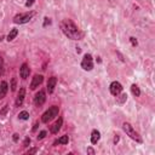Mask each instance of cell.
I'll use <instances>...</instances> for the list:
<instances>
[{"mask_svg":"<svg viewBox=\"0 0 155 155\" xmlns=\"http://www.w3.org/2000/svg\"><path fill=\"white\" fill-rule=\"evenodd\" d=\"M8 107H9V105H5V107L3 108V110L0 112V116H4L5 114H6V112H8Z\"/></svg>","mask_w":155,"mask_h":155,"instance_id":"obj_27","label":"cell"},{"mask_svg":"<svg viewBox=\"0 0 155 155\" xmlns=\"http://www.w3.org/2000/svg\"><path fill=\"white\" fill-rule=\"evenodd\" d=\"M81 68L86 72H90L93 69V58L90 53H86L83 57V61H81Z\"/></svg>","mask_w":155,"mask_h":155,"instance_id":"obj_5","label":"cell"},{"mask_svg":"<svg viewBox=\"0 0 155 155\" xmlns=\"http://www.w3.org/2000/svg\"><path fill=\"white\" fill-rule=\"evenodd\" d=\"M119 139H120V137H119V134H115V136H114V144H116L118 142H119Z\"/></svg>","mask_w":155,"mask_h":155,"instance_id":"obj_29","label":"cell"},{"mask_svg":"<svg viewBox=\"0 0 155 155\" xmlns=\"http://www.w3.org/2000/svg\"><path fill=\"white\" fill-rule=\"evenodd\" d=\"M29 144H30V138L29 137H25V139H24V142H23V147H29Z\"/></svg>","mask_w":155,"mask_h":155,"instance_id":"obj_24","label":"cell"},{"mask_svg":"<svg viewBox=\"0 0 155 155\" xmlns=\"http://www.w3.org/2000/svg\"><path fill=\"white\" fill-rule=\"evenodd\" d=\"M56 84H57V78L56 76H51L48 80V92H49V95H52V93L55 92Z\"/></svg>","mask_w":155,"mask_h":155,"instance_id":"obj_11","label":"cell"},{"mask_svg":"<svg viewBox=\"0 0 155 155\" xmlns=\"http://www.w3.org/2000/svg\"><path fill=\"white\" fill-rule=\"evenodd\" d=\"M44 81V76L41 75V74H35L34 76H33L32 79V83H30V90H37L38 87L43 84Z\"/></svg>","mask_w":155,"mask_h":155,"instance_id":"obj_7","label":"cell"},{"mask_svg":"<svg viewBox=\"0 0 155 155\" xmlns=\"http://www.w3.org/2000/svg\"><path fill=\"white\" fill-rule=\"evenodd\" d=\"M24 97H25V89L24 87H21L19 91H18V93H17V97H16V102H15L16 107H21L23 104Z\"/></svg>","mask_w":155,"mask_h":155,"instance_id":"obj_9","label":"cell"},{"mask_svg":"<svg viewBox=\"0 0 155 155\" xmlns=\"http://www.w3.org/2000/svg\"><path fill=\"white\" fill-rule=\"evenodd\" d=\"M17 35H18V29L12 28V29L10 30V33L8 34V37H6V40H8V41H12V40L15 39Z\"/></svg>","mask_w":155,"mask_h":155,"instance_id":"obj_16","label":"cell"},{"mask_svg":"<svg viewBox=\"0 0 155 155\" xmlns=\"http://www.w3.org/2000/svg\"><path fill=\"white\" fill-rule=\"evenodd\" d=\"M69 142V137L67 136V134H64V136L59 137L58 139L55 141V143H53V145H57V144H68Z\"/></svg>","mask_w":155,"mask_h":155,"instance_id":"obj_15","label":"cell"},{"mask_svg":"<svg viewBox=\"0 0 155 155\" xmlns=\"http://www.w3.org/2000/svg\"><path fill=\"white\" fill-rule=\"evenodd\" d=\"M62 125H63V119H62V118H58V120L55 123V125H53V126L51 127V133H53V134L58 133V131L61 130Z\"/></svg>","mask_w":155,"mask_h":155,"instance_id":"obj_12","label":"cell"},{"mask_svg":"<svg viewBox=\"0 0 155 155\" xmlns=\"http://www.w3.org/2000/svg\"><path fill=\"white\" fill-rule=\"evenodd\" d=\"M18 119L19 120H28L29 119V113L27 112V110H23L18 114Z\"/></svg>","mask_w":155,"mask_h":155,"instance_id":"obj_18","label":"cell"},{"mask_svg":"<svg viewBox=\"0 0 155 155\" xmlns=\"http://www.w3.org/2000/svg\"><path fill=\"white\" fill-rule=\"evenodd\" d=\"M116 98H118V102H119L120 104H123V103H125V102H126V99H127V95H126V93H123V95H120L119 97L116 96Z\"/></svg>","mask_w":155,"mask_h":155,"instance_id":"obj_19","label":"cell"},{"mask_svg":"<svg viewBox=\"0 0 155 155\" xmlns=\"http://www.w3.org/2000/svg\"><path fill=\"white\" fill-rule=\"evenodd\" d=\"M44 19H45V21H44V24H43V27H46L48 24H51V19H50L49 17H45Z\"/></svg>","mask_w":155,"mask_h":155,"instance_id":"obj_26","label":"cell"},{"mask_svg":"<svg viewBox=\"0 0 155 155\" xmlns=\"http://www.w3.org/2000/svg\"><path fill=\"white\" fill-rule=\"evenodd\" d=\"M37 129H38V123L34 125V127H33V131H37Z\"/></svg>","mask_w":155,"mask_h":155,"instance_id":"obj_32","label":"cell"},{"mask_svg":"<svg viewBox=\"0 0 155 155\" xmlns=\"http://www.w3.org/2000/svg\"><path fill=\"white\" fill-rule=\"evenodd\" d=\"M34 16V12L30 11V12H25V13H18L13 17V23L16 24H25L28 23L30 19Z\"/></svg>","mask_w":155,"mask_h":155,"instance_id":"obj_4","label":"cell"},{"mask_svg":"<svg viewBox=\"0 0 155 155\" xmlns=\"http://www.w3.org/2000/svg\"><path fill=\"white\" fill-rule=\"evenodd\" d=\"M11 91L12 92H15L16 91V87H17V79L16 78H12L11 79Z\"/></svg>","mask_w":155,"mask_h":155,"instance_id":"obj_20","label":"cell"},{"mask_svg":"<svg viewBox=\"0 0 155 155\" xmlns=\"http://www.w3.org/2000/svg\"><path fill=\"white\" fill-rule=\"evenodd\" d=\"M34 3H35V0H27L25 1V8H30V6H33Z\"/></svg>","mask_w":155,"mask_h":155,"instance_id":"obj_25","label":"cell"},{"mask_svg":"<svg viewBox=\"0 0 155 155\" xmlns=\"http://www.w3.org/2000/svg\"><path fill=\"white\" fill-rule=\"evenodd\" d=\"M109 91L113 96H119L121 92H123V85H121L119 81H113L109 86Z\"/></svg>","mask_w":155,"mask_h":155,"instance_id":"obj_6","label":"cell"},{"mask_svg":"<svg viewBox=\"0 0 155 155\" xmlns=\"http://www.w3.org/2000/svg\"><path fill=\"white\" fill-rule=\"evenodd\" d=\"M45 101H46V93H45V91L37 92V95L34 97V104L37 107H41L45 103Z\"/></svg>","mask_w":155,"mask_h":155,"instance_id":"obj_8","label":"cell"},{"mask_svg":"<svg viewBox=\"0 0 155 155\" xmlns=\"http://www.w3.org/2000/svg\"><path fill=\"white\" fill-rule=\"evenodd\" d=\"M13 142H18V133H13Z\"/></svg>","mask_w":155,"mask_h":155,"instance_id":"obj_30","label":"cell"},{"mask_svg":"<svg viewBox=\"0 0 155 155\" xmlns=\"http://www.w3.org/2000/svg\"><path fill=\"white\" fill-rule=\"evenodd\" d=\"M37 152H38L37 148H33V149H29L28 152H27V154H35Z\"/></svg>","mask_w":155,"mask_h":155,"instance_id":"obj_28","label":"cell"},{"mask_svg":"<svg viewBox=\"0 0 155 155\" xmlns=\"http://www.w3.org/2000/svg\"><path fill=\"white\" fill-rule=\"evenodd\" d=\"M123 130H124V132H125L131 139L136 141L137 143H142V142H143V139L141 138V136L138 134V132L133 129L132 125H131L130 123H124V124H123Z\"/></svg>","mask_w":155,"mask_h":155,"instance_id":"obj_2","label":"cell"},{"mask_svg":"<svg viewBox=\"0 0 155 155\" xmlns=\"http://www.w3.org/2000/svg\"><path fill=\"white\" fill-rule=\"evenodd\" d=\"M59 27H61V29H62L63 34L72 40H81L84 37V34L78 28V25L69 18L63 19V21L59 23Z\"/></svg>","mask_w":155,"mask_h":155,"instance_id":"obj_1","label":"cell"},{"mask_svg":"<svg viewBox=\"0 0 155 155\" xmlns=\"http://www.w3.org/2000/svg\"><path fill=\"white\" fill-rule=\"evenodd\" d=\"M130 41H131L132 46H137V45H138V41H137V39H136V38H133V37H131V38H130Z\"/></svg>","mask_w":155,"mask_h":155,"instance_id":"obj_23","label":"cell"},{"mask_svg":"<svg viewBox=\"0 0 155 155\" xmlns=\"http://www.w3.org/2000/svg\"><path fill=\"white\" fill-rule=\"evenodd\" d=\"M46 133H48V132H46L45 130H44V131H40V133H39V136L37 137V138H38V141H40V139H44V138L46 137Z\"/></svg>","mask_w":155,"mask_h":155,"instance_id":"obj_21","label":"cell"},{"mask_svg":"<svg viewBox=\"0 0 155 155\" xmlns=\"http://www.w3.org/2000/svg\"><path fill=\"white\" fill-rule=\"evenodd\" d=\"M8 91H9L8 83H6V81H1V84H0V99H3L6 96Z\"/></svg>","mask_w":155,"mask_h":155,"instance_id":"obj_13","label":"cell"},{"mask_svg":"<svg viewBox=\"0 0 155 155\" xmlns=\"http://www.w3.org/2000/svg\"><path fill=\"white\" fill-rule=\"evenodd\" d=\"M99 139H101V132L98 130H92V132H91V143L97 144Z\"/></svg>","mask_w":155,"mask_h":155,"instance_id":"obj_14","label":"cell"},{"mask_svg":"<svg viewBox=\"0 0 155 155\" xmlns=\"http://www.w3.org/2000/svg\"><path fill=\"white\" fill-rule=\"evenodd\" d=\"M0 75H4V61L0 57Z\"/></svg>","mask_w":155,"mask_h":155,"instance_id":"obj_22","label":"cell"},{"mask_svg":"<svg viewBox=\"0 0 155 155\" xmlns=\"http://www.w3.org/2000/svg\"><path fill=\"white\" fill-rule=\"evenodd\" d=\"M58 112H59V108L57 105H52L51 108H49L43 115H41V121L43 123H49L52 119H55L57 115H58Z\"/></svg>","mask_w":155,"mask_h":155,"instance_id":"obj_3","label":"cell"},{"mask_svg":"<svg viewBox=\"0 0 155 155\" xmlns=\"http://www.w3.org/2000/svg\"><path fill=\"white\" fill-rule=\"evenodd\" d=\"M29 74H30V68H29V65L27 64V63H23L21 65V68H19V75H21V78L23 80H25L29 76Z\"/></svg>","mask_w":155,"mask_h":155,"instance_id":"obj_10","label":"cell"},{"mask_svg":"<svg viewBox=\"0 0 155 155\" xmlns=\"http://www.w3.org/2000/svg\"><path fill=\"white\" fill-rule=\"evenodd\" d=\"M131 91H132L134 97H139L141 96V90H139V87L136 84H132L131 85Z\"/></svg>","mask_w":155,"mask_h":155,"instance_id":"obj_17","label":"cell"},{"mask_svg":"<svg viewBox=\"0 0 155 155\" xmlns=\"http://www.w3.org/2000/svg\"><path fill=\"white\" fill-rule=\"evenodd\" d=\"M87 153H89V154H92V155H93V154H95V150H93L92 148L90 147V148H87Z\"/></svg>","mask_w":155,"mask_h":155,"instance_id":"obj_31","label":"cell"}]
</instances>
